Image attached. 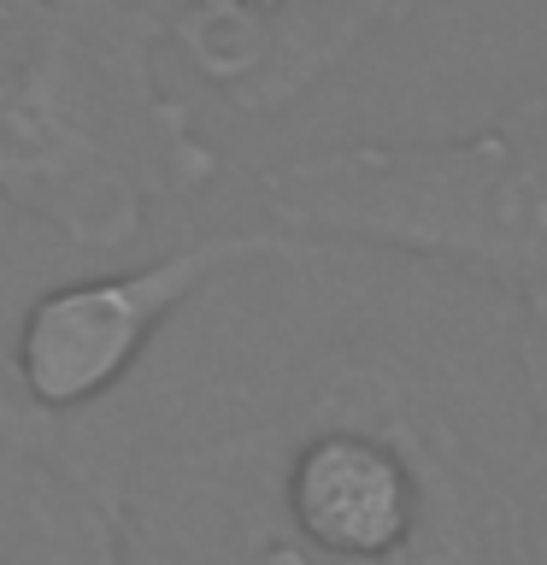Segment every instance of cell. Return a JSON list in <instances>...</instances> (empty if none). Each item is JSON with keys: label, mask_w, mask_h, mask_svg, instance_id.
<instances>
[{"label": "cell", "mask_w": 547, "mask_h": 565, "mask_svg": "<svg viewBox=\"0 0 547 565\" xmlns=\"http://www.w3.org/2000/svg\"><path fill=\"white\" fill-rule=\"evenodd\" d=\"M112 406L136 565H529L547 477L494 289L388 277L289 353Z\"/></svg>", "instance_id": "obj_1"}, {"label": "cell", "mask_w": 547, "mask_h": 565, "mask_svg": "<svg viewBox=\"0 0 547 565\" xmlns=\"http://www.w3.org/2000/svg\"><path fill=\"white\" fill-rule=\"evenodd\" d=\"M218 177L224 153L159 83L148 35L42 18L0 71V201L83 265L124 259Z\"/></svg>", "instance_id": "obj_2"}, {"label": "cell", "mask_w": 547, "mask_h": 565, "mask_svg": "<svg viewBox=\"0 0 547 565\" xmlns=\"http://www.w3.org/2000/svg\"><path fill=\"white\" fill-rule=\"evenodd\" d=\"M282 236L400 259L494 295L547 289V171L506 118L430 141H342L259 171Z\"/></svg>", "instance_id": "obj_3"}, {"label": "cell", "mask_w": 547, "mask_h": 565, "mask_svg": "<svg viewBox=\"0 0 547 565\" xmlns=\"http://www.w3.org/2000/svg\"><path fill=\"white\" fill-rule=\"evenodd\" d=\"M300 236L277 224L206 230L136 265H83L47 282L7 330V365L30 406L47 418H88L112 406L148 371L159 335L201 295L224 289L259 265L300 254Z\"/></svg>", "instance_id": "obj_4"}, {"label": "cell", "mask_w": 547, "mask_h": 565, "mask_svg": "<svg viewBox=\"0 0 547 565\" xmlns=\"http://www.w3.org/2000/svg\"><path fill=\"white\" fill-rule=\"evenodd\" d=\"M130 424L83 418L77 448H0V565H130Z\"/></svg>", "instance_id": "obj_5"}, {"label": "cell", "mask_w": 547, "mask_h": 565, "mask_svg": "<svg viewBox=\"0 0 547 565\" xmlns=\"http://www.w3.org/2000/svg\"><path fill=\"white\" fill-rule=\"evenodd\" d=\"M71 271H83V259L65 254L53 236H42V230L24 224L7 201H0V342H7L12 318L24 312L47 282H60Z\"/></svg>", "instance_id": "obj_6"}, {"label": "cell", "mask_w": 547, "mask_h": 565, "mask_svg": "<svg viewBox=\"0 0 547 565\" xmlns=\"http://www.w3.org/2000/svg\"><path fill=\"white\" fill-rule=\"evenodd\" d=\"M412 7L418 0H312V65H318V77L342 71L371 35L400 24Z\"/></svg>", "instance_id": "obj_7"}, {"label": "cell", "mask_w": 547, "mask_h": 565, "mask_svg": "<svg viewBox=\"0 0 547 565\" xmlns=\"http://www.w3.org/2000/svg\"><path fill=\"white\" fill-rule=\"evenodd\" d=\"M512 371H518L529 441H536V459L547 477V289L512 295Z\"/></svg>", "instance_id": "obj_8"}, {"label": "cell", "mask_w": 547, "mask_h": 565, "mask_svg": "<svg viewBox=\"0 0 547 565\" xmlns=\"http://www.w3.org/2000/svg\"><path fill=\"white\" fill-rule=\"evenodd\" d=\"M47 18H71V24H100V30H136L148 42H176L189 0H30Z\"/></svg>", "instance_id": "obj_9"}, {"label": "cell", "mask_w": 547, "mask_h": 565, "mask_svg": "<svg viewBox=\"0 0 547 565\" xmlns=\"http://www.w3.org/2000/svg\"><path fill=\"white\" fill-rule=\"evenodd\" d=\"M83 436V418H47L42 406L24 401L12 365H7V342H0V448H47V454H65L77 448Z\"/></svg>", "instance_id": "obj_10"}, {"label": "cell", "mask_w": 547, "mask_h": 565, "mask_svg": "<svg viewBox=\"0 0 547 565\" xmlns=\"http://www.w3.org/2000/svg\"><path fill=\"white\" fill-rule=\"evenodd\" d=\"M42 7H30V0H0V71H7L18 53L35 42V30H42Z\"/></svg>", "instance_id": "obj_11"}, {"label": "cell", "mask_w": 547, "mask_h": 565, "mask_svg": "<svg viewBox=\"0 0 547 565\" xmlns=\"http://www.w3.org/2000/svg\"><path fill=\"white\" fill-rule=\"evenodd\" d=\"M501 118L524 136V148L536 153L541 171H547V88H541V95H529V100H518V106H506Z\"/></svg>", "instance_id": "obj_12"}, {"label": "cell", "mask_w": 547, "mask_h": 565, "mask_svg": "<svg viewBox=\"0 0 547 565\" xmlns=\"http://www.w3.org/2000/svg\"><path fill=\"white\" fill-rule=\"evenodd\" d=\"M529 565H547V507H541L536 530H529Z\"/></svg>", "instance_id": "obj_13"}]
</instances>
